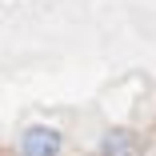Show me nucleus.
<instances>
[{
  "label": "nucleus",
  "mask_w": 156,
  "mask_h": 156,
  "mask_svg": "<svg viewBox=\"0 0 156 156\" xmlns=\"http://www.w3.org/2000/svg\"><path fill=\"white\" fill-rule=\"evenodd\" d=\"M100 156H140V140L128 128H112L100 140Z\"/></svg>",
  "instance_id": "f03ea898"
},
{
  "label": "nucleus",
  "mask_w": 156,
  "mask_h": 156,
  "mask_svg": "<svg viewBox=\"0 0 156 156\" xmlns=\"http://www.w3.org/2000/svg\"><path fill=\"white\" fill-rule=\"evenodd\" d=\"M60 132L48 128V124H32L20 136V156H60Z\"/></svg>",
  "instance_id": "f257e3e1"
}]
</instances>
